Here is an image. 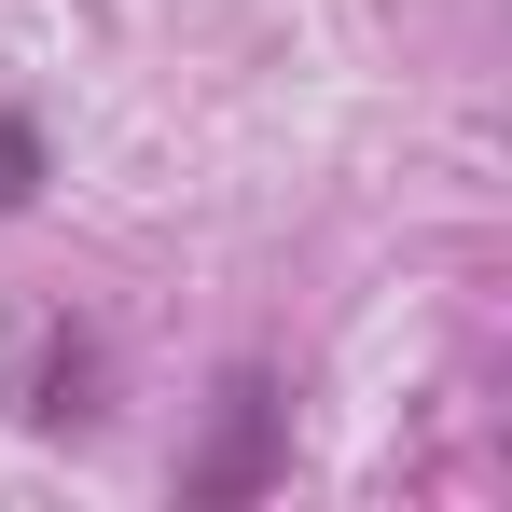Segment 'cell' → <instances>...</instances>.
<instances>
[{
  "label": "cell",
  "mask_w": 512,
  "mask_h": 512,
  "mask_svg": "<svg viewBox=\"0 0 512 512\" xmlns=\"http://www.w3.org/2000/svg\"><path fill=\"white\" fill-rule=\"evenodd\" d=\"M277 416H291V402H277L263 374H236V388H222V443H208L180 485H194V499H263V485H277Z\"/></svg>",
  "instance_id": "6da1fadb"
},
{
  "label": "cell",
  "mask_w": 512,
  "mask_h": 512,
  "mask_svg": "<svg viewBox=\"0 0 512 512\" xmlns=\"http://www.w3.org/2000/svg\"><path fill=\"white\" fill-rule=\"evenodd\" d=\"M28 194H42V125H28V111H0V222H14Z\"/></svg>",
  "instance_id": "7a4b0ae2"
}]
</instances>
